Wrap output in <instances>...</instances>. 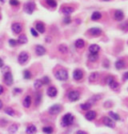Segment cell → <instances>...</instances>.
Returning a JSON list of instances; mask_svg holds the SVG:
<instances>
[{
  "label": "cell",
  "mask_w": 128,
  "mask_h": 134,
  "mask_svg": "<svg viewBox=\"0 0 128 134\" xmlns=\"http://www.w3.org/2000/svg\"><path fill=\"white\" fill-rule=\"evenodd\" d=\"M73 119H74V118H73L72 114H70V113H67V114H65V115L62 117L61 125H62V126H64V127H66V126H69L70 124H72Z\"/></svg>",
  "instance_id": "6da1fadb"
},
{
  "label": "cell",
  "mask_w": 128,
  "mask_h": 134,
  "mask_svg": "<svg viewBox=\"0 0 128 134\" xmlns=\"http://www.w3.org/2000/svg\"><path fill=\"white\" fill-rule=\"evenodd\" d=\"M55 76L58 80H60V81H65V80H67V78H68V72H67L66 70H64V69H59V70L55 73Z\"/></svg>",
  "instance_id": "7a4b0ae2"
},
{
  "label": "cell",
  "mask_w": 128,
  "mask_h": 134,
  "mask_svg": "<svg viewBox=\"0 0 128 134\" xmlns=\"http://www.w3.org/2000/svg\"><path fill=\"white\" fill-rule=\"evenodd\" d=\"M67 96H68V99L70 101H77L80 98V93L77 90H71L68 92Z\"/></svg>",
  "instance_id": "3957f363"
},
{
  "label": "cell",
  "mask_w": 128,
  "mask_h": 134,
  "mask_svg": "<svg viewBox=\"0 0 128 134\" xmlns=\"http://www.w3.org/2000/svg\"><path fill=\"white\" fill-rule=\"evenodd\" d=\"M106 82H107V84L110 86V88L113 90H115L118 88V86H119V84H118V82H117L115 79L113 78L112 76H108L107 78H106Z\"/></svg>",
  "instance_id": "277c9868"
},
{
  "label": "cell",
  "mask_w": 128,
  "mask_h": 134,
  "mask_svg": "<svg viewBox=\"0 0 128 134\" xmlns=\"http://www.w3.org/2000/svg\"><path fill=\"white\" fill-rule=\"evenodd\" d=\"M61 110H62L61 105H59V104H54V105H52V106L49 108L48 112H49V114H51V115H57L58 113L61 112Z\"/></svg>",
  "instance_id": "5b68a950"
},
{
  "label": "cell",
  "mask_w": 128,
  "mask_h": 134,
  "mask_svg": "<svg viewBox=\"0 0 128 134\" xmlns=\"http://www.w3.org/2000/svg\"><path fill=\"white\" fill-rule=\"evenodd\" d=\"M34 9H35V4H34V2H32V1L26 3L25 6H24V11L26 12V13H28V14H32Z\"/></svg>",
  "instance_id": "8992f818"
},
{
  "label": "cell",
  "mask_w": 128,
  "mask_h": 134,
  "mask_svg": "<svg viewBox=\"0 0 128 134\" xmlns=\"http://www.w3.org/2000/svg\"><path fill=\"white\" fill-rule=\"evenodd\" d=\"M28 58H29V55H28L27 52H21L18 55V62L20 64H25L28 61Z\"/></svg>",
  "instance_id": "52a82bcc"
},
{
  "label": "cell",
  "mask_w": 128,
  "mask_h": 134,
  "mask_svg": "<svg viewBox=\"0 0 128 134\" xmlns=\"http://www.w3.org/2000/svg\"><path fill=\"white\" fill-rule=\"evenodd\" d=\"M103 123H104V125L107 126V127H110V128H114L115 127V123H114V121L110 117L103 118Z\"/></svg>",
  "instance_id": "ba28073f"
},
{
  "label": "cell",
  "mask_w": 128,
  "mask_h": 134,
  "mask_svg": "<svg viewBox=\"0 0 128 134\" xmlns=\"http://www.w3.org/2000/svg\"><path fill=\"white\" fill-rule=\"evenodd\" d=\"M4 82L7 85H12L13 83V76L10 72H6L4 74Z\"/></svg>",
  "instance_id": "9c48e42d"
},
{
  "label": "cell",
  "mask_w": 128,
  "mask_h": 134,
  "mask_svg": "<svg viewBox=\"0 0 128 134\" xmlns=\"http://www.w3.org/2000/svg\"><path fill=\"white\" fill-rule=\"evenodd\" d=\"M11 29L14 33L19 34L22 31V25H21L20 23H13L11 26Z\"/></svg>",
  "instance_id": "30bf717a"
},
{
  "label": "cell",
  "mask_w": 128,
  "mask_h": 134,
  "mask_svg": "<svg viewBox=\"0 0 128 134\" xmlns=\"http://www.w3.org/2000/svg\"><path fill=\"white\" fill-rule=\"evenodd\" d=\"M82 77H83V72H82V70H80V69L74 70V72H73V78L75 79L76 81L81 80Z\"/></svg>",
  "instance_id": "8fae6325"
},
{
  "label": "cell",
  "mask_w": 128,
  "mask_h": 134,
  "mask_svg": "<svg viewBox=\"0 0 128 134\" xmlns=\"http://www.w3.org/2000/svg\"><path fill=\"white\" fill-rule=\"evenodd\" d=\"M35 52H36L37 55H44L45 53H46V49L42 45H36L35 46Z\"/></svg>",
  "instance_id": "7c38bea8"
},
{
  "label": "cell",
  "mask_w": 128,
  "mask_h": 134,
  "mask_svg": "<svg viewBox=\"0 0 128 134\" xmlns=\"http://www.w3.org/2000/svg\"><path fill=\"white\" fill-rule=\"evenodd\" d=\"M85 117H86V119H87V120L92 121V120H94L95 118H96V112L93 111V110H89V111L86 112Z\"/></svg>",
  "instance_id": "4fadbf2b"
},
{
  "label": "cell",
  "mask_w": 128,
  "mask_h": 134,
  "mask_svg": "<svg viewBox=\"0 0 128 134\" xmlns=\"http://www.w3.org/2000/svg\"><path fill=\"white\" fill-rule=\"evenodd\" d=\"M114 18L117 21H122L123 18H124V13L121 10H116L114 12Z\"/></svg>",
  "instance_id": "5bb4252c"
},
{
  "label": "cell",
  "mask_w": 128,
  "mask_h": 134,
  "mask_svg": "<svg viewBox=\"0 0 128 134\" xmlns=\"http://www.w3.org/2000/svg\"><path fill=\"white\" fill-rule=\"evenodd\" d=\"M89 33L91 35H93V36H98V35H100L102 33V30L98 27H93L89 29Z\"/></svg>",
  "instance_id": "9a60e30c"
},
{
  "label": "cell",
  "mask_w": 128,
  "mask_h": 134,
  "mask_svg": "<svg viewBox=\"0 0 128 134\" xmlns=\"http://www.w3.org/2000/svg\"><path fill=\"white\" fill-rule=\"evenodd\" d=\"M47 94H48V96H50V97H55L56 95H57V89H56L54 86H50L47 89Z\"/></svg>",
  "instance_id": "2e32d148"
},
{
  "label": "cell",
  "mask_w": 128,
  "mask_h": 134,
  "mask_svg": "<svg viewBox=\"0 0 128 134\" xmlns=\"http://www.w3.org/2000/svg\"><path fill=\"white\" fill-rule=\"evenodd\" d=\"M101 98H102V95H100V94H96V95H94V96H92V97L90 98L89 100H88V102H89L90 104L92 105V104H94L95 102H97L98 100H100Z\"/></svg>",
  "instance_id": "e0dca14e"
},
{
  "label": "cell",
  "mask_w": 128,
  "mask_h": 134,
  "mask_svg": "<svg viewBox=\"0 0 128 134\" xmlns=\"http://www.w3.org/2000/svg\"><path fill=\"white\" fill-rule=\"evenodd\" d=\"M31 103H32V99H31V97L27 95L26 97H25V99L23 101V106L26 107V108H29L30 105H31Z\"/></svg>",
  "instance_id": "ac0fdd59"
},
{
  "label": "cell",
  "mask_w": 128,
  "mask_h": 134,
  "mask_svg": "<svg viewBox=\"0 0 128 134\" xmlns=\"http://www.w3.org/2000/svg\"><path fill=\"white\" fill-rule=\"evenodd\" d=\"M36 31L39 33H44L45 32V26L42 22H38L36 24Z\"/></svg>",
  "instance_id": "d6986e66"
},
{
  "label": "cell",
  "mask_w": 128,
  "mask_h": 134,
  "mask_svg": "<svg viewBox=\"0 0 128 134\" xmlns=\"http://www.w3.org/2000/svg\"><path fill=\"white\" fill-rule=\"evenodd\" d=\"M100 50V47L97 44H92L89 46V52L90 53H98Z\"/></svg>",
  "instance_id": "ffe728a7"
},
{
  "label": "cell",
  "mask_w": 128,
  "mask_h": 134,
  "mask_svg": "<svg viewBox=\"0 0 128 134\" xmlns=\"http://www.w3.org/2000/svg\"><path fill=\"white\" fill-rule=\"evenodd\" d=\"M74 11V8H72V7H64V8H62V13L63 14H65L66 16H69L72 12Z\"/></svg>",
  "instance_id": "44dd1931"
},
{
  "label": "cell",
  "mask_w": 128,
  "mask_h": 134,
  "mask_svg": "<svg viewBox=\"0 0 128 134\" xmlns=\"http://www.w3.org/2000/svg\"><path fill=\"white\" fill-rule=\"evenodd\" d=\"M36 131H37V128L34 125H29V126H27V128H26V133L27 134H34L36 133Z\"/></svg>",
  "instance_id": "7402d4cb"
},
{
  "label": "cell",
  "mask_w": 128,
  "mask_h": 134,
  "mask_svg": "<svg viewBox=\"0 0 128 134\" xmlns=\"http://www.w3.org/2000/svg\"><path fill=\"white\" fill-rule=\"evenodd\" d=\"M124 66H125V62L122 59H119L115 62V67L117 69H122V68H124Z\"/></svg>",
  "instance_id": "603a6c76"
},
{
  "label": "cell",
  "mask_w": 128,
  "mask_h": 134,
  "mask_svg": "<svg viewBox=\"0 0 128 134\" xmlns=\"http://www.w3.org/2000/svg\"><path fill=\"white\" fill-rule=\"evenodd\" d=\"M84 45H85V42H84L83 39H77L75 41V47L80 49V48H83Z\"/></svg>",
  "instance_id": "cb8c5ba5"
},
{
  "label": "cell",
  "mask_w": 128,
  "mask_h": 134,
  "mask_svg": "<svg viewBox=\"0 0 128 134\" xmlns=\"http://www.w3.org/2000/svg\"><path fill=\"white\" fill-rule=\"evenodd\" d=\"M98 77H99V74H98L97 72L91 73L89 76V81L90 82H95V81L98 79Z\"/></svg>",
  "instance_id": "d4e9b609"
},
{
  "label": "cell",
  "mask_w": 128,
  "mask_h": 134,
  "mask_svg": "<svg viewBox=\"0 0 128 134\" xmlns=\"http://www.w3.org/2000/svg\"><path fill=\"white\" fill-rule=\"evenodd\" d=\"M101 13L100 12H98V11H95L92 13V15H91V19L92 20H98V19H100L101 18Z\"/></svg>",
  "instance_id": "484cf974"
},
{
  "label": "cell",
  "mask_w": 128,
  "mask_h": 134,
  "mask_svg": "<svg viewBox=\"0 0 128 134\" xmlns=\"http://www.w3.org/2000/svg\"><path fill=\"white\" fill-rule=\"evenodd\" d=\"M109 117L113 119V120H116V121H119L120 120V116L117 114V113H114V112L110 111L109 112Z\"/></svg>",
  "instance_id": "4316f807"
},
{
  "label": "cell",
  "mask_w": 128,
  "mask_h": 134,
  "mask_svg": "<svg viewBox=\"0 0 128 134\" xmlns=\"http://www.w3.org/2000/svg\"><path fill=\"white\" fill-rule=\"evenodd\" d=\"M91 106H92V105L87 101V102H85V103H82V104L80 105V108H81L82 110H89L90 108H91Z\"/></svg>",
  "instance_id": "83f0119b"
},
{
  "label": "cell",
  "mask_w": 128,
  "mask_h": 134,
  "mask_svg": "<svg viewBox=\"0 0 128 134\" xmlns=\"http://www.w3.org/2000/svg\"><path fill=\"white\" fill-rule=\"evenodd\" d=\"M88 59L92 62L96 61V60L98 59V55H97V53H90L89 55H88Z\"/></svg>",
  "instance_id": "f1b7e54d"
},
{
  "label": "cell",
  "mask_w": 128,
  "mask_h": 134,
  "mask_svg": "<svg viewBox=\"0 0 128 134\" xmlns=\"http://www.w3.org/2000/svg\"><path fill=\"white\" fill-rule=\"evenodd\" d=\"M27 37L26 36H24V35H21L19 38H18V43L19 44H25V43H27Z\"/></svg>",
  "instance_id": "f546056e"
},
{
  "label": "cell",
  "mask_w": 128,
  "mask_h": 134,
  "mask_svg": "<svg viewBox=\"0 0 128 134\" xmlns=\"http://www.w3.org/2000/svg\"><path fill=\"white\" fill-rule=\"evenodd\" d=\"M42 85H43V83H42V81L41 80H36L35 82H34V88L36 90H38V89H40L41 87H42Z\"/></svg>",
  "instance_id": "4dcf8cb0"
},
{
  "label": "cell",
  "mask_w": 128,
  "mask_h": 134,
  "mask_svg": "<svg viewBox=\"0 0 128 134\" xmlns=\"http://www.w3.org/2000/svg\"><path fill=\"white\" fill-rule=\"evenodd\" d=\"M58 49H59V51L61 52V53H63V54H65V53H67L68 52V48H67L66 45H59V47H58Z\"/></svg>",
  "instance_id": "1f68e13d"
},
{
  "label": "cell",
  "mask_w": 128,
  "mask_h": 134,
  "mask_svg": "<svg viewBox=\"0 0 128 134\" xmlns=\"http://www.w3.org/2000/svg\"><path fill=\"white\" fill-rule=\"evenodd\" d=\"M119 27H120V29H122L123 31H128V20L121 23L119 25Z\"/></svg>",
  "instance_id": "d6a6232c"
},
{
  "label": "cell",
  "mask_w": 128,
  "mask_h": 134,
  "mask_svg": "<svg viewBox=\"0 0 128 134\" xmlns=\"http://www.w3.org/2000/svg\"><path fill=\"white\" fill-rule=\"evenodd\" d=\"M43 132L46 134H51L52 132H53V128L51 127V126H45V127H43Z\"/></svg>",
  "instance_id": "836d02e7"
},
{
  "label": "cell",
  "mask_w": 128,
  "mask_h": 134,
  "mask_svg": "<svg viewBox=\"0 0 128 134\" xmlns=\"http://www.w3.org/2000/svg\"><path fill=\"white\" fill-rule=\"evenodd\" d=\"M5 113L8 114V115H10V116H14L15 115V111L12 109L11 107H7L5 109Z\"/></svg>",
  "instance_id": "e575fe53"
},
{
  "label": "cell",
  "mask_w": 128,
  "mask_h": 134,
  "mask_svg": "<svg viewBox=\"0 0 128 134\" xmlns=\"http://www.w3.org/2000/svg\"><path fill=\"white\" fill-rule=\"evenodd\" d=\"M17 129H18V126H17L16 124H13V125H11L9 128H8V131L10 132V133H14V132H16Z\"/></svg>",
  "instance_id": "d590c367"
},
{
  "label": "cell",
  "mask_w": 128,
  "mask_h": 134,
  "mask_svg": "<svg viewBox=\"0 0 128 134\" xmlns=\"http://www.w3.org/2000/svg\"><path fill=\"white\" fill-rule=\"evenodd\" d=\"M46 3L50 7H56L57 6V3H56L55 0H46Z\"/></svg>",
  "instance_id": "8d00e7d4"
},
{
  "label": "cell",
  "mask_w": 128,
  "mask_h": 134,
  "mask_svg": "<svg viewBox=\"0 0 128 134\" xmlns=\"http://www.w3.org/2000/svg\"><path fill=\"white\" fill-rule=\"evenodd\" d=\"M23 77L25 79H30L31 78V72L29 70H24L23 72Z\"/></svg>",
  "instance_id": "74e56055"
},
{
  "label": "cell",
  "mask_w": 128,
  "mask_h": 134,
  "mask_svg": "<svg viewBox=\"0 0 128 134\" xmlns=\"http://www.w3.org/2000/svg\"><path fill=\"white\" fill-rule=\"evenodd\" d=\"M36 99H35V104L36 105H38L39 102H40V100H41V93H36Z\"/></svg>",
  "instance_id": "f35d334b"
},
{
  "label": "cell",
  "mask_w": 128,
  "mask_h": 134,
  "mask_svg": "<svg viewBox=\"0 0 128 134\" xmlns=\"http://www.w3.org/2000/svg\"><path fill=\"white\" fill-rule=\"evenodd\" d=\"M41 81H42V83L43 84H49L50 83V79H49V77H47V76H44L43 78L41 79Z\"/></svg>",
  "instance_id": "ab89813d"
},
{
  "label": "cell",
  "mask_w": 128,
  "mask_h": 134,
  "mask_svg": "<svg viewBox=\"0 0 128 134\" xmlns=\"http://www.w3.org/2000/svg\"><path fill=\"white\" fill-rule=\"evenodd\" d=\"M9 3H10V5H12V6L19 5V1H18V0H10Z\"/></svg>",
  "instance_id": "60d3db41"
},
{
  "label": "cell",
  "mask_w": 128,
  "mask_h": 134,
  "mask_svg": "<svg viewBox=\"0 0 128 134\" xmlns=\"http://www.w3.org/2000/svg\"><path fill=\"white\" fill-rule=\"evenodd\" d=\"M30 32H31V34L33 35L34 37H37V36H38V32H37L36 29H34V28H31V29H30Z\"/></svg>",
  "instance_id": "b9f144b4"
},
{
  "label": "cell",
  "mask_w": 128,
  "mask_h": 134,
  "mask_svg": "<svg viewBox=\"0 0 128 134\" xmlns=\"http://www.w3.org/2000/svg\"><path fill=\"white\" fill-rule=\"evenodd\" d=\"M63 22L65 23V24H69V23L71 22V18H70L69 16L65 17V18H64V20H63Z\"/></svg>",
  "instance_id": "7bdbcfd3"
},
{
  "label": "cell",
  "mask_w": 128,
  "mask_h": 134,
  "mask_svg": "<svg viewBox=\"0 0 128 134\" xmlns=\"http://www.w3.org/2000/svg\"><path fill=\"white\" fill-rule=\"evenodd\" d=\"M17 43H18V41H16V40H13V39H10V40H9V44L12 45V46L16 45Z\"/></svg>",
  "instance_id": "ee69618b"
},
{
  "label": "cell",
  "mask_w": 128,
  "mask_h": 134,
  "mask_svg": "<svg viewBox=\"0 0 128 134\" xmlns=\"http://www.w3.org/2000/svg\"><path fill=\"white\" fill-rule=\"evenodd\" d=\"M123 79L124 80H128V71L123 74Z\"/></svg>",
  "instance_id": "f6af8a7d"
},
{
  "label": "cell",
  "mask_w": 128,
  "mask_h": 134,
  "mask_svg": "<svg viewBox=\"0 0 128 134\" xmlns=\"http://www.w3.org/2000/svg\"><path fill=\"white\" fill-rule=\"evenodd\" d=\"M75 134H87V133H86L85 131H82V130H79V131H77V132H76Z\"/></svg>",
  "instance_id": "bcb514c9"
},
{
  "label": "cell",
  "mask_w": 128,
  "mask_h": 134,
  "mask_svg": "<svg viewBox=\"0 0 128 134\" xmlns=\"http://www.w3.org/2000/svg\"><path fill=\"white\" fill-rule=\"evenodd\" d=\"M13 92H14V93H20V92H21V90H20V89H16V88H15V89L13 90Z\"/></svg>",
  "instance_id": "7dc6e473"
},
{
  "label": "cell",
  "mask_w": 128,
  "mask_h": 134,
  "mask_svg": "<svg viewBox=\"0 0 128 134\" xmlns=\"http://www.w3.org/2000/svg\"><path fill=\"white\" fill-rule=\"evenodd\" d=\"M3 91H4L3 86H1V85H0V94H2V93H3Z\"/></svg>",
  "instance_id": "c3c4849f"
},
{
  "label": "cell",
  "mask_w": 128,
  "mask_h": 134,
  "mask_svg": "<svg viewBox=\"0 0 128 134\" xmlns=\"http://www.w3.org/2000/svg\"><path fill=\"white\" fill-rule=\"evenodd\" d=\"M112 105V103H105V107H109V106H111Z\"/></svg>",
  "instance_id": "681fc988"
},
{
  "label": "cell",
  "mask_w": 128,
  "mask_h": 134,
  "mask_svg": "<svg viewBox=\"0 0 128 134\" xmlns=\"http://www.w3.org/2000/svg\"><path fill=\"white\" fill-rule=\"evenodd\" d=\"M3 66V61H2V59L0 58V67H2Z\"/></svg>",
  "instance_id": "f907efd6"
},
{
  "label": "cell",
  "mask_w": 128,
  "mask_h": 134,
  "mask_svg": "<svg viewBox=\"0 0 128 134\" xmlns=\"http://www.w3.org/2000/svg\"><path fill=\"white\" fill-rule=\"evenodd\" d=\"M2 106H3V103H2V101L0 100V109L2 108Z\"/></svg>",
  "instance_id": "816d5d0a"
},
{
  "label": "cell",
  "mask_w": 128,
  "mask_h": 134,
  "mask_svg": "<svg viewBox=\"0 0 128 134\" xmlns=\"http://www.w3.org/2000/svg\"><path fill=\"white\" fill-rule=\"evenodd\" d=\"M102 1H110V0H102Z\"/></svg>",
  "instance_id": "f5cc1de1"
},
{
  "label": "cell",
  "mask_w": 128,
  "mask_h": 134,
  "mask_svg": "<svg viewBox=\"0 0 128 134\" xmlns=\"http://www.w3.org/2000/svg\"><path fill=\"white\" fill-rule=\"evenodd\" d=\"M0 18H1V17H0Z\"/></svg>",
  "instance_id": "db71d44e"
},
{
  "label": "cell",
  "mask_w": 128,
  "mask_h": 134,
  "mask_svg": "<svg viewBox=\"0 0 128 134\" xmlns=\"http://www.w3.org/2000/svg\"><path fill=\"white\" fill-rule=\"evenodd\" d=\"M2 1H3V0H2Z\"/></svg>",
  "instance_id": "11a10c76"
}]
</instances>
